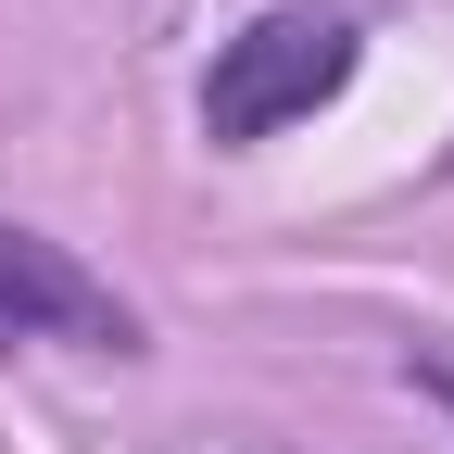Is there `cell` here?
<instances>
[{"label":"cell","instance_id":"obj_2","mask_svg":"<svg viewBox=\"0 0 454 454\" xmlns=\"http://www.w3.org/2000/svg\"><path fill=\"white\" fill-rule=\"evenodd\" d=\"M0 354L139 366V354H152V316L114 291L76 240H51V227H26V215H0Z\"/></svg>","mask_w":454,"mask_h":454},{"label":"cell","instance_id":"obj_3","mask_svg":"<svg viewBox=\"0 0 454 454\" xmlns=\"http://www.w3.org/2000/svg\"><path fill=\"white\" fill-rule=\"evenodd\" d=\"M404 391H429V404L454 417V354H429V340H417V354H404Z\"/></svg>","mask_w":454,"mask_h":454},{"label":"cell","instance_id":"obj_1","mask_svg":"<svg viewBox=\"0 0 454 454\" xmlns=\"http://www.w3.org/2000/svg\"><path fill=\"white\" fill-rule=\"evenodd\" d=\"M354 76H366V13H354V0H253V13L202 51L190 127L215 152H265V139L316 127Z\"/></svg>","mask_w":454,"mask_h":454}]
</instances>
